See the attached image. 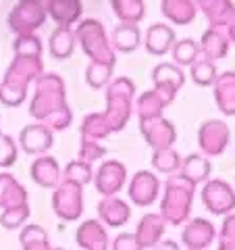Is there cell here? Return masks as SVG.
I'll return each instance as SVG.
<instances>
[{"label": "cell", "instance_id": "12", "mask_svg": "<svg viewBox=\"0 0 235 250\" xmlns=\"http://www.w3.org/2000/svg\"><path fill=\"white\" fill-rule=\"evenodd\" d=\"M0 205L4 208L25 205V188L11 175H0Z\"/></svg>", "mask_w": 235, "mask_h": 250}, {"label": "cell", "instance_id": "7", "mask_svg": "<svg viewBox=\"0 0 235 250\" xmlns=\"http://www.w3.org/2000/svg\"><path fill=\"white\" fill-rule=\"evenodd\" d=\"M123 184H125V167L119 165V163H113V161L104 163L96 177L98 192L104 194V196H113V194L121 190Z\"/></svg>", "mask_w": 235, "mask_h": 250}, {"label": "cell", "instance_id": "8", "mask_svg": "<svg viewBox=\"0 0 235 250\" xmlns=\"http://www.w3.org/2000/svg\"><path fill=\"white\" fill-rule=\"evenodd\" d=\"M229 142V129L221 121H210L206 127L200 131V146L208 154H221Z\"/></svg>", "mask_w": 235, "mask_h": 250}, {"label": "cell", "instance_id": "15", "mask_svg": "<svg viewBox=\"0 0 235 250\" xmlns=\"http://www.w3.org/2000/svg\"><path fill=\"white\" fill-rule=\"evenodd\" d=\"M27 219H29L27 205H19V207L4 208L2 217H0V223H2V228H6V229H19Z\"/></svg>", "mask_w": 235, "mask_h": 250}, {"label": "cell", "instance_id": "10", "mask_svg": "<svg viewBox=\"0 0 235 250\" xmlns=\"http://www.w3.org/2000/svg\"><path fill=\"white\" fill-rule=\"evenodd\" d=\"M98 215H100V219H102V223L111 225V228H121V225H125L129 221L131 210L123 200L106 196L98 205Z\"/></svg>", "mask_w": 235, "mask_h": 250}, {"label": "cell", "instance_id": "16", "mask_svg": "<svg viewBox=\"0 0 235 250\" xmlns=\"http://www.w3.org/2000/svg\"><path fill=\"white\" fill-rule=\"evenodd\" d=\"M50 144H52L50 136L46 134V131H42V129H38V131H25V136H23V148H25L27 152H42Z\"/></svg>", "mask_w": 235, "mask_h": 250}, {"label": "cell", "instance_id": "21", "mask_svg": "<svg viewBox=\"0 0 235 250\" xmlns=\"http://www.w3.org/2000/svg\"><path fill=\"white\" fill-rule=\"evenodd\" d=\"M218 238H221V242H231V244H235V215L229 213L225 217Z\"/></svg>", "mask_w": 235, "mask_h": 250}, {"label": "cell", "instance_id": "2", "mask_svg": "<svg viewBox=\"0 0 235 250\" xmlns=\"http://www.w3.org/2000/svg\"><path fill=\"white\" fill-rule=\"evenodd\" d=\"M52 207H54V213H57L60 219H65V221H75V219H79L81 210H83L81 186L65 182L57 192H54Z\"/></svg>", "mask_w": 235, "mask_h": 250}, {"label": "cell", "instance_id": "18", "mask_svg": "<svg viewBox=\"0 0 235 250\" xmlns=\"http://www.w3.org/2000/svg\"><path fill=\"white\" fill-rule=\"evenodd\" d=\"M154 165L160 171H167V173H173V171L179 167V156L173 150H158L154 159Z\"/></svg>", "mask_w": 235, "mask_h": 250}, {"label": "cell", "instance_id": "1", "mask_svg": "<svg viewBox=\"0 0 235 250\" xmlns=\"http://www.w3.org/2000/svg\"><path fill=\"white\" fill-rule=\"evenodd\" d=\"M194 198V186L183 177H171L167 182V192H164L162 205H160V217L164 223L181 225L192 208Z\"/></svg>", "mask_w": 235, "mask_h": 250}, {"label": "cell", "instance_id": "6", "mask_svg": "<svg viewBox=\"0 0 235 250\" xmlns=\"http://www.w3.org/2000/svg\"><path fill=\"white\" fill-rule=\"evenodd\" d=\"M75 240L79 244L81 250H108V236L106 229L102 228V223L96 221V219H90V221L81 223L77 228Z\"/></svg>", "mask_w": 235, "mask_h": 250}, {"label": "cell", "instance_id": "20", "mask_svg": "<svg viewBox=\"0 0 235 250\" xmlns=\"http://www.w3.org/2000/svg\"><path fill=\"white\" fill-rule=\"evenodd\" d=\"M15 154H17V150H15V144L11 138H0V165L2 167H9L15 163Z\"/></svg>", "mask_w": 235, "mask_h": 250}, {"label": "cell", "instance_id": "9", "mask_svg": "<svg viewBox=\"0 0 235 250\" xmlns=\"http://www.w3.org/2000/svg\"><path fill=\"white\" fill-rule=\"evenodd\" d=\"M164 219L160 217V215H146V217H142V221H139V225H137V231H136V236H137V240H139V244L144 246V250L146 248H154L158 242L162 240V236H164Z\"/></svg>", "mask_w": 235, "mask_h": 250}, {"label": "cell", "instance_id": "11", "mask_svg": "<svg viewBox=\"0 0 235 250\" xmlns=\"http://www.w3.org/2000/svg\"><path fill=\"white\" fill-rule=\"evenodd\" d=\"M59 165L57 161L50 159V156H44V159H38L34 165H31V179L36 184H40L42 188H52L59 182Z\"/></svg>", "mask_w": 235, "mask_h": 250}, {"label": "cell", "instance_id": "5", "mask_svg": "<svg viewBox=\"0 0 235 250\" xmlns=\"http://www.w3.org/2000/svg\"><path fill=\"white\" fill-rule=\"evenodd\" d=\"M156 196H158V179H156V175L148 173V171H139L129 186V198L137 207H148L156 200Z\"/></svg>", "mask_w": 235, "mask_h": 250}, {"label": "cell", "instance_id": "4", "mask_svg": "<svg viewBox=\"0 0 235 250\" xmlns=\"http://www.w3.org/2000/svg\"><path fill=\"white\" fill-rule=\"evenodd\" d=\"M216 229L206 219H194L190 225H185L181 240L187 250H204L215 242Z\"/></svg>", "mask_w": 235, "mask_h": 250}, {"label": "cell", "instance_id": "14", "mask_svg": "<svg viewBox=\"0 0 235 250\" xmlns=\"http://www.w3.org/2000/svg\"><path fill=\"white\" fill-rule=\"evenodd\" d=\"M21 246L23 250H54L48 242V233L40 225H27L21 231Z\"/></svg>", "mask_w": 235, "mask_h": 250}, {"label": "cell", "instance_id": "23", "mask_svg": "<svg viewBox=\"0 0 235 250\" xmlns=\"http://www.w3.org/2000/svg\"><path fill=\"white\" fill-rule=\"evenodd\" d=\"M216 250H235V244H231V242H218Z\"/></svg>", "mask_w": 235, "mask_h": 250}, {"label": "cell", "instance_id": "17", "mask_svg": "<svg viewBox=\"0 0 235 250\" xmlns=\"http://www.w3.org/2000/svg\"><path fill=\"white\" fill-rule=\"evenodd\" d=\"M92 179V171L85 163H73V165L67 167V182L77 184V186H83Z\"/></svg>", "mask_w": 235, "mask_h": 250}, {"label": "cell", "instance_id": "13", "mask_svg": "<svg viewBox=\"0 0 235 250\" xmlns=\"http://www.w3.org/2000/svg\"><path fill=\"white\" fill-rule=\"evenodd\" d=\"M210 175V163L200 154H192L187 156V161L183 163V171H181V177L187 179L192 186L204 182V179Z\"/></svg>", "mask_w": 235, "mask_h": 250}, {"label": "cell", "instance_id": "3", "mask_svg": "<svg viewBox=\"0 0 235 250\" xmlns=\"http://www.w3.org/2000/svg\"><path fill=\"white\" fill-rule=\"evenodd\" d=\"M202 202L213 215H229L235 208V192L223 179H213L202 190Z\"/></svg>", "mask_w": 235, "mask_h": 250}, {"label": "cell", "instance_id": "19", "mask_svg": "<svg viewBox=\"0 0 235 250\" xmlns=\"http://www.w3.org/2000/svg\"><path fill=\"white\" fill-rule=\"evenodd\" d=\"M113 250H144V246L139 244L136 233L123 231L113 240Z\"/></svg>", "mask_w": 235, "mask_h": 250}, {"label": "cell", "instance_id": "22", "mask_svg": "<svg viewBox=\"0 0 235 250\" xmlns=\"http://www.w3.org/2000/svg\"><path fill=\"white\" fill-rule=\"evenodd\" d=\"M152 250H181V248H179V244L173 240H160Z\"/></svg>", "mask_w": 235, "mask_h": 250}]
</instances>
